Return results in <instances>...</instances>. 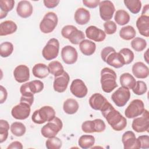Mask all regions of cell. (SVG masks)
<instances>
[{
  "label": "cell",
  "instance_id": "obj_28",
  "mask_svg": "<svg viewBox=\"0 0 149 149\" xmlns=\"http://www.w3.org/2000/svg\"><path fill=\"white\" fill-rule=\"evenodd\" d=\"M34 76L39 79H44L49 75L48 67L44 63H38L36 64L32 69Z\"/></svg>",
  "mask_w": 149,
  "mask_h": 149
},
{
  "label": "cell",
  "instance_id": "obj_8",
  "mask_svg": "<svg viewBox=\"0 0 149 149\" xmlns=\"http://www.w3.org/2000/svg\"><path fill=\"white\" fill-rule=\"evenodd\" d=\"M140 116L134 118L132 122V129L137 133L148 132L149 129V113L147 109H144Z\"/></svg>",
  "mask_w": 149,
  "mask_h": 149
},
{
  "label": "cell",
  "instance_id": "obj_12",
  "mask_svg": "<svg viewBox=\"0 0 149 149\" xmlns=\"http://www.w3.org/2000/svg\"><path fill=\"white\" fill-rule=\"evenodd\" d=\"M100 15L101 18L104 21H109L111 20L115 11L113 3L108 0L100 1L99 4Z\"/></svg>",
  "mask_w": 149,
  "mask_h": 149
},
{
  "label": "cell",
  "instance_id": "obj_31",
  "mask_svg": "<svg viewBox=\"0 0 149 149\" xmlns=\"http://www.w3.org/2000/svg\"><path fill=\"white\" fill-rule=\"evenodd\" d=\"M115 22L120 26H123L128 23L130 21V15L125 10L119 9L118 10L114 16Z\"/></svg>",
  "mask_w": 149,
  "mask_h": 149
},
{
  "label": "cell",
  "instance_id": "obj_24",
  "mask_svg": "<svg viewBox=\"0 0 149 149\" xmlns=\"http://www.w3.org/2000/svg\"><path fill=\"white\" fill-rule=\"evenodd\" d=\"M74 19L76 23L79 25L86 24L90 19V12L85 8H79L74 13Z\"/></svg>",
  "mask_w": 149,
  "mask_h": 149
},
{
  "label": "cell",
  "instance_id": "obj_43",
  "mask_svg": "<svg viewBox=\"0 0 149 149\" xmlns=\"http://www.w3.org/2000/svg\"><path fill=\"white\" fill-rule=\"evenodd\" d=\"M28 83L30 90L34 94L41 92L44 87V83L39 80H33Z\"/></svg>",
  "mask_w": 149,
  "mask_h": 149
},
{
  "label": "cell",
  "instance_id": "obj_1",
  "mask_svg": "<svg viewBox=\"0 0 149 149\" xmlns=\"http://www.w3.org/2000/svg\"><path fill=\"white\" fill-rule=\"evenodd\" d=\"M101 112L108 124L114 130L117 132L122 131L126 127V119L116 110L109 102Z\"/></svg>",
  "mask_w": 149,
  "mask_h": 149
},
{
  "label": "cell",
  "instance_id": "obj_21",
  "mask_svg": "<svg viewBox=\"0 0 149 149\" xmlns=\"http://www.w3.org/2000/svg\"><path fill=\"white\" fill-rule=\"evenodd\" d=\"M33 11V6L29 1L24 0L19 2L17 3L16 12L20 17L22 18H27L32 15Z\"/></svg>",
  "mask_w": 149,
  "mask_h": 149
},
{
  "label": "cell",
  "instance_id": "obj_50",
  "mask_svg": "<svg viewBox=\"0 0 149 149\" xmlns=\"http://www.w3.org/2000/svg\"><path fill=\"white\" fill-rule=\"evenodd\" d=\"M115 50V49L111 47H105L104 48H103L101 52V59H102V61L104 62H105V59H106L107 56L108 55V54Z\"/></svg>",
  "mask_w": 149,
  "mask_h": 149
},
{
  "label": "cell",
  "instance_id": "obj_33",
  "mask_svg": "<svg viewBox=\"0 0 149 149\" xmlns=\"http://www.w3.org/2000/svg\"><path fill=\"white\" fill-rule=\"evenodd\" d=\"M136 34L134 28L132 26H126L121 28L119 31V36L125 40L133 39Z\"/></svg>",
  "mask_w": 149,
  "mask_h": 149
},
{
  "label": "cell",
  "instance_id": "obj_15",
  "mask_svg": "<svg viewBox=\"0 0 149 149\" xmlns=\"http://www.w3.org/2000/svg\"><path fill=\"white\" fill-rule=\"evenodd\" d=\"M122 141L125 149H139L140 145L132 131L125 132L122 137Z\"/></svg>",
  "mask_w": 149,
  "mask_h": 149
},
{
  "label": "cell",
  "instance_id": "obj_48",
  "mask_svg": "<svg viewBox=\"0 0 149 149\" xmlns=\"http://www.w3.org/2000/svg\"><path fill=\"white\" fill-rule=\"evenodd\" d=\"M137 140L140 145V148L147 149L149 148V136L148 135L140 136Z\"/></svg>",
  "mask_w": 149,
  "mask_h": 149
},
{
  "label": "cell",
  "instance_id": "obj_53",
  "mask_svg": "<svg viewBox=\"0 0 149 149\" xmlns=\"http://www.w3.org/2000/svg\"><path fill=\"white\" fill-rule=\"evenodd\" d=\"M22 144L18 141H15L11 143L7 147V149H22Z\"/></svg>",
  "mask_w": 149,
  "mask_h": 149
},
{
  "label": "cell",
  "instance_id": "obj_54",
  "mask_svg": "<svg viewBox=\"0 0 149 149\" xmlns=\"http://www.w3.org/2000/svg\"><path fill=\"white\" fill-rule=\"evenodd\" d=\"M141 15H148V4H146L144 7L141 13Z\"/></svg>",
  "mask_w": 149,
  "mask_h": 149
},
{
  "label": "cell",
  "instance_id": "obj_22",
  "mask_svg": "<svg viewBox=\"0 0 149 149\" xmlns=\"http://www.w3.org/2000/svg\"><path fill=\"white\" fill-rule=\"evenodd\" d=\"M136 27L139 33L146 37H149V16L141 15L136 20Z\"/></svg>",
  "mask_w": 149,
  "mask_h": 149
},
{
  "label": "cell",
  "instance_id": "obj_11",
  "mask_svg": "<svg viewBox=\"0 0 149 149\" xmlns=\"http://www.w3.org/2000/svg\"><path fill=\"white\" fill-rule=\"evenodd\" d=\"M30 105L27 103L20 102V103L13 107L11 111L12 116L18 120H24L27 119L31 112Z\"/></svg>",
  "mask_w": 149,
  "mask_h": 149
},
{
  "label": "cell",
  "instance_id": "obj_16",
  "mask_svg": "<svg viewBox=\"0 0 149 149\" xmlns=\"http://www.w3.org/2000/svg\"><path fill=\"white\" fill-rule=\"evenodd\" d=\"M69 80V75L65 71L62 74L55 77L53 83L54 90L58 93H63L68 87Z\"/></svg>",
  "mask_w": 149,
  "mask_h": 149
},
{
  "label": "cell",
  "instance_id": "obj_55",
  "mask_svg": "<svg viewBox=\"0 0 149 149\" xmlns=\"http://www.w3.org/2000/svg\"><path fill=\"white\" fill-rule=\"evenodd\" d=\"M148 49L146 51V53L144 54V58L145 59V61H146V62L148 63V58H147V54H148Z\"/></svg>",
  "mask_w": 149,
  "mask_h": 149
},
{
  "label": "cell",
  "instance_id": "obj_38",
  "mask_svg": "<svg viewBox=\"0 0 149 149\" xmlns=\"http://www.w3.org/2000/svg\"><path fill=\"white\" fill-rule=\"evenodd\" d=\"M13 51V44L8 41H5L0 44V55L2 58L10 56Z\"/></svg>",
  "mask_w": 149,
  "mask_h": 149
},
{
  "label": "cell",
  "instance_id": "obj_52",
  "mask_svg": "<svg viewBox=\"0 0 149 149\" xmlns=\"http://www.w3.org/2000/svg\"><path fill=\"white\" fill-rule=\"evenodd\" d=\"M0 103L3 104L6 100L8 96V93L6 88L2 86H0Z\"/></svg>",
  "mask_w": 149,
  "mask_h": 149
},
{
  "label": "cell",
  "instance_id": "obj_23",
  "mask_svg": "<svg viewBox=\"0 0 149 149\" xmlns=\"http://www.w3.org/2000/svg\"><path fill=\"white\" fill-rule=\"evenodd\" d=\"M132 73L138 79H145L148 76L149 69L142 62H137L132 66Z\"/></svg>",
  "mask_w": 149,
  "mask_h": 149
},
{
  "label": "cell",
  "instance_id": "obj_51",
  "mask_svg": "<svg viewBox=\"0 0 149 149\" xmlns=\"http://www.w3.org/2000/svg\"><path fill=\"white\" fill-rule=\"evenodd\" d=\"M59 1L58 0H44L43 1V3L45 7L49 9H52L56 7L59 3Z\"/></svg>",
  "mask_w": 149,
  "mask_h": 149
},
{
  "label": "cell",
  "instance_id": "obj_36",
  "mask_svg": "<svg viewBox=\"0 0 149 149\" xmlns=\"http://www.w3.org/2000/svg\"><path fill=\"white\" fill-rule=\"evenodd\" d=\"M10 131L15 136L21 137L25 134L26 128L23 123L19 122H15L10 125Z\"/></svg>",
  "mask_w": 149,
  "mask_h": 149
},
{
  "label": "cell",
  "instance_id": "obj_26",
  "mask_svg": "<svg viewBox=\"0 0 149 149\" xmlns=\"http://www.w3.org/2000/svg\"><path fill=\"white\" fill-rule=\"evenodd\" d=\"M17 29L16 24L12 20H6L0 24V36H6L14 33Z\"/></svg>",
  "mask_w": 149,
  "mask_h": 149
},
{
  "label": "cell",
  "instance_id": "obj_37",
  "mask_svg": "<svg viewBox=\"0 0 149 149\" xmlns=\"http://www.w3.org/2000/svg\"><path fill=\"white\" fill-rule=\"evenodd\" d=\"M132 48L137 52L143 51L147 47L146 41L141 37H134L131 41Z\"/></svg>",
  "mask_w": 149,
  "mask_h": 149
},
{
  "label": "cell",
  "instance_id": "obj_56",
  "mask_svg": "<svg viewBox=\"0 0 149 149\" xmlns=\"http://www.w3.org/2000/svg\"><path fill=\"white\" fill-rule=\"evenodd\" d=\"M7 14L8 13H6L5 12H3L1 11V14H0V18H1V19H3V17H5L7 16Z\"/></svg>",
  "mask_w": 149,
  "mask_h": 149
},
{
  "label": "cell",
  "instance_id": "obj_25",
  "mask_svg": "<svg viewBox=\"0 0 149 149\" xmlns=\"http://www.w3.org/2000/svg\"><path fill=\"white\" fill-rule=\"evenodd\" d=\"M20 92L22 94L20 102L27 103L31 106L34 102V94L30 91L28 82L20 86Z\"/></svg>",
  "mask_w": 149,
  "mask_h": 149
},
{
  "label": "cell",
  "instance_id": "obj_35",
  "mask_svg": "<svg viewBox=\"0 0 149 149\" xmlns=\"http://www.w3.org/2000/svg\"><path fill=\"white\" fill-rule=\"evenodd\" d=\"M123 2L130 12L133 14L138 13L141 8V2L139 0H124Z\"/></svg>",
  "mask_w": 149,
  "mask_h": 149
},
{
  "label": "cell",
  "instance_id": "obj_4",
  "mask_svg": "<svg viewBox=\"0 0 149 149\" xmlns=\"http://www.w3.org/2000/svg\"><path fill=\"white\" fill-rule=\"evenodd\" d=\"M61 34L65 38L68 39L72 44L75 45L79 44L85 38L84 33L73 25L64 26L61 30Z\"/></svg>",
  "mask_w": 149,
  "mask_h": 149
},
{
  "label": "cell",
  "instance_id": "obj_45",
  "mask_svg": "<svg viewBox=\"0 0 149 149\" xmlns=\"http://www.w3.org/2000/svg\"><path fill=\"white\" fill-rule=\"evenodd\" d=\"M104 32L107 34H114L117 29V26L116 23L113 21H107L104 23Z\"/></svg>",
  "mask_w": 149,
  "mask_h": 149
},
{
  "label": "cell",
  "instance_id": "obj_5",
  "mask_svg": "<svg viewBox=\"0 0 149 149\" xmlns=\"http://www.w3.org/2000/svg\"><path fill=\"white\" fill-rule=\"evenodd\" d=\"M63 123L62 120L58 117H55L52 120L42 126L41 133L45 138H51L56 136L60 130H62Z\"/></svg>",
  "mask_w": 149,
  "mask_h": 149
},
{
  "label": "cell",
  "instance_id": "obj_13",
  "mask_svg": "<svg viewBox=\"0 0 149 149\" xmlns=\"http://www.w3.org/2000/svg\"><path fill=\"white\" fill-rule=\"evenodd\" d=\"M70 90L73 95L79 98H84L88 93V89L85 83L79 79H76L72 81Z\"/></svg>",
  "mask_w": 149,
  "mask_h": 149
},
{
  "label": "cell",
  "instance_id": "obj_39",
  "mask_svg": "<svg viewBox=\"0 0 149 149\" xmlns=\"http://www.w3.org/2000/svg\"><path fill=\"white\" fill-rule=\"evenodd\" d=\"M9 129V125L8 121L0 120V143H2L7 139L8 137V130Z\"/></svg>",
  "mask_w": 149,
  "mask_h": 149
},
{
  "label": "cell",
  "instance_id": "obj_2",
  "mask_svg": "<svg viewBox=\"0 0 149 149\" xmlns=\"http://www.w3.org/2000/svg\"><path fill=\"white\" fill-rule=\"evenodd\" d=\"M116 74L114 70L109 68H104L101 71V84L102 90L107 93L112 92L118 87Z\"/></svg>",
  "mask_w": 149,
  "mask_h": 149
},
{
  "label": "cell",
  "instance_id": "obj_34",
  "mask_svg": "<svg viewBox=\"0 0 149 149\" xmlns=\"http://www.w3.org/2000/svg\"><path fill=\"white\" fill-rule=\"evenodd\" d=\"M48 69L49 73L54 75L55 77L58 76L62 74L64 72V69L62 65L61 62L57 61H54L51 62L48 64Z\"/></svg>",
  "mask_w": 149,
  "mask_h": 149
},
{
  "label": "cell",
  "instance_id": "obj_14",
  "mask_svg": "<svg viewBox=\"0 0 149 149\" xmlns=\"http://www.w3.org/2000/svg\"><path fill=\"white\" fill-rule=\"evenodd\" d=\"M61 57L66 64L72 65L76 62L78 54L75 48L71 45H66L62 49Z\"/></svg>",
  "mask_w": 149,
  "mask_h": 149
},
{
  "label": "cell",
  "instance_id": "obj_20",
  "mask_svg": "<svg viewBox=\"0 0 149 149\" xmlns=\"http://www.w3.org/2000/svg\"><path fill=\"white\" fill-rule=\"evenodd\" d=\"M108 101L100 93L93 94L89 99V104L92 109L97 111H101L107 105Z\"/></svg>",
  "mask_w": 149,
  "mask_h": 149
},
{
  "label": "cell",
  "instance_id": "obj_10",
  "mask_svg": "<svg viewBox=\"0 0 149 149\" xmlns=\"http://www.w3.org/2000/svg\"><path fill=\"white\" fill-rule=\"evenodd\" d=\"M130 95V92L129 88L120 87L112 93L111 99L116 106L122 107L128 102Z\"/></svg>",
  "mask_w": 149,
  "mask_h": 149
},
{
  "label": "cell",
  "instance_id": "obj_29",
  "mask_svg": "<svg viewBox=\"0 0 149 149\" xmlns=\"http://www.w3.org/2000/svg\"><path fill=\"white\" fill-rule=\"evenodd\" d=\"M79 104L77 101L73 98H68L65 101L63 105L64 112L69 115H72L77 112L79 109Z\"/></svg>",
  "mask_w": 149,
  "mask_h": 149
},
{
  "label": "cell",
  "instance_id": "obj_46",
  "mask_svg": "<svg viewBox=\"0 0 149 149\" xmlns=\"http://www.w3.org/2000/svg\"><path fill=\"white\" fill-rule=\"evenodd\" d=\"M94 120V133H101L105 130L106 125L105 122L101 119H95Z\"/></svg>",
  "mask_w": 149,
  "mask_h": 149
},
{
  "label": "cell",
  "instance_id": "obj_42",
  "mask_svg": "<svg viewBox=\"0 0 149 149\" xmlns=\"http://www.w3.org/2000/svg\"><path fill=\"white\" fill-rule=\"evenodd\" d=\"M119 53H120L123 56L125 62V65L130 64L134 59V55L133 51L127 48H123L121 49L119 51Z\"/></svg>",
  "mask_w": 149,
  "mask_h": 149
},
{
  "label": "cell",
  "instance_id": "obj_19",
  "mask_svg": "<svg viewBox=\"0 0 149 149\" xmlns=\"http://www.w3.org/2000/svg\"><path fill=\"white\" fill-rule=\"evenodd\" d=\"M105 62L116 69L120 68L125 65L123 56L120 53L116 52L115 50L109 54L105 59Z\"/></svg>",
  "mask_w": 149,
  "mask_h": 149
},
{
  "label": "cell",
  "instance_id": "obj_27",
  "mask_svg": "<svg viewBox=\"0 0 149 149\" xmlns=\"http://www.w3.org/2000/svg\"><path fill=\"white\" fill-rule=\"evenodd\" d=\"M79 48L83 55L90 56L95 52L96 45L92 41L84 39L79 43Z\"/></svg>",
  "mask_w": 149,
  "mask_h": 149
},
{
  "label": "cell",
  "instance_id": "obj_44",
  "mask_svg": "<svg viewBox=\"0 0 149 149\" xmlns=\"http://www.w3.org/2000/svg\"><path fill=\"white\" fill-rule=\"evenodd\" d=\"M15 5V1L13 0H1L0 1V9L1 11L8 13L11 11Z\"/></svg>",
  "mask_w": 149,
  "mask_h": 149
},
{
  "label": "cell",
  "instance_id": "obj_41",
  "mask_svg": "<svg viewBox=\"0 0 149 149\" xmlns=\"http://www.w3.org/2000/svg\"><path fill=\"white\" fill-rule=\"evenodd\" d=\"M133 92L138 95L145 94L147 91V86L145 82L141 80L136 81L134 87L132 89Z\"/></svg>",
  "mask_w": 149,
  "mask_h": 149
},
{
  "label": "cell",
  "instance_id": "obj_49",
  "mask_svg": "<svg viewBox=\"0 0 149 149\" xmlns=\"http://www.w3.org/2000/svg\"><path fill=\"white\" fill-rule=\"evenodd\" d=\"M100 3V0H83V3L84 6L89 8H95L99 5Z\"/></svg>",
  "mask_w": 149,
  "mask_h": 149
},
{
  "label": "cell",
  "instance_id": "obj_30",
  "mask_svg": "<svg viewBox=\"0 0 149 149\" xmlns=\"http://www.w3.org/2000/svg\"><path fill=\"white\" fill-rule=\"evenodd\" d=\"M119 81L122 87L132 89L136 83L134 77L129 73H124L119 77Z\"/></svg>",
  "mask_w": 149,
  "mask_h": 149
},
{
  "label": "cell",
  "instance_id": "obj_9",
  "mask_svg": "<svg viewBox=\"0 0 149 149\" xmlns=\"http://www.w3.org/2000/svg\"><path fill=\"white\" fill-rule=\"evenodd\" d=\"M144 104L142 100L135 99L131 101L125 111V116L129 119L134 118L142 114L144 111Z\"/></svg>",
  "mask_w": 149,
  "mask_h": 149
},
{
  "label": "cell",
  "instance_id": "obj_6",
  "mask_svg": "<svg viewBox=\"0 0 149 149\" xmlns=\"http://www.w3.org/2000/svg\"><path fill=\"white\" fill-rule=\"evenodd\" d=\"M58 22V16L53 12L47 13L40 23V29L44 34L52 32L56 27Z\"/></svg>",
  "mask_w": 149,
  "mask_h": 149
},
{
  "label": "cell",
  "instance_id": "obj_17",
  "mask_svg": "<svg viewBox=\"0 0 149 149\" xmlns=\"http://www.w3.org/2000/svg\"><path fill=\"white\" fill-rule=\"evenodd\" d=\"M86 37L95 42L103 41L106 37V34L102 30L95 26H90L86 30Z\"/></svg>",
  "mask_w": 149,
  "mask_h": 149
},
{
  "label": "cell",
  "instance_id": "obj_18",
  "mask_svg": "<svg viewBox=\"0 0 149 149\" xmlns=\"http://www.w3.org/2000/svg\"><path fill=\"white\" fill-rule=\"evenodd\" d=\"M13 76L15 80L20 83L28 81L30 78L29 68L25 65H18L13 70Z\"/></svg>",
  "mask_w": 149,
  "mask_h": 149
},
{
  "label": "cell",
  "instance_id": "obj_40",
  "mask_svg": "<svg viewBox=\"0 0 149 149\" xmlns=\"http://www.w3.org/2000/svg\"><path fill=\"white\" fill-rule=\"evenodd\" d=\"M62 146L61 140L56 137L48 138L45 142V146L48 149H59Z\"/></svg>",
  "mask_w": 149,
  "mask_h": 149
},
{
  "label": "cell",
  "instance_id": "obj_47",
  "mask_svg": "<svg viewBox=\"0 0 149 149\" xmlns=\"http://www.w3.org/2000/svg\"><path fill=\"white\" fill-rule=\"evenodd\" d=\"M82 130L87 133H94L93 120H86L81 125Z\"/></svg>",
  "mask_w": 149,
  "mask_h": 149
},
{
  "label": "cell",
  "instance_id": "obj_3",
  "mask_svg": "<svg viewBox=\"0 0 149 149\" xmlns=\"http://www.w3.org/2000/svg\"><path fill=\"white\" fill-rule=\"evenodd\" d=\"M55 117V111L50 106H44L36 110L31 116L33 122L37 124H42L49 122Z\"/></svg>",
  "mask_w": 149,
  "mask_h": 149
},
{
  "label": "cell",
  "instance_id": "obj_7",
  "mask_svg": "<svg viewBox=\"0 0 149 149\" xmlns=\"http://www.w3.org/2000/svg\"><path fill=\"white\" fill-rule=\"evenodd\" d=\"M59 42L55 38L49 39L42 51V55L44 59L51 61L56 58L59 54Z\"/></svg>",
  "mask_w": 149,
  "mask_h": 149
},
{
  "label": "cell",
  "instance_id": "obj_32",
  "mask_svg": "<svg viewBox=\"0 0 149 149\" xmlns=\"http://www.w3.org/2000/svg\"><path fill=\"white\" fill-rule=\"evenodd\" d=\"M95 143V138L92 135L84 134L80 137L78 140L79 146L83 149L91 148Z\"/></svg>",
  "mask_w": 149,
  "mask_h": 149
}]
</instances>
